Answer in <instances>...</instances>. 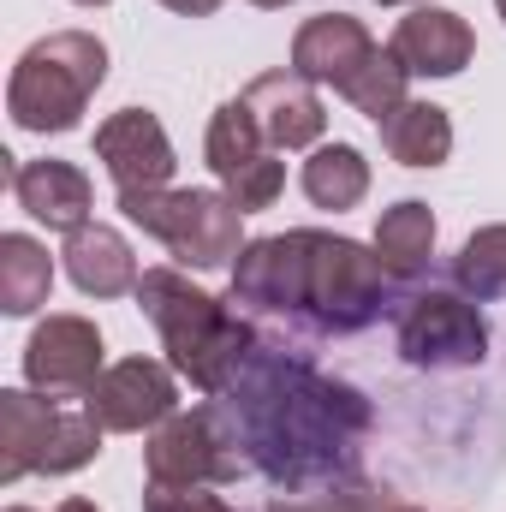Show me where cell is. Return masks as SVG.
Here are the masks:
<instances>
[{
  "instance_id": "cell-1",
  "label": "cell",
  "mask_w": 506,
  "mask_h": 512,
  "mask_svg": "<svg viewBox=\"0 0 506 512\" xmlns=\"http://www.w3.org/2000/svg\"><path fill=\"white\" fill-rule=\"evenodd\" d=\"M227 405L245 465H256L286 495L340 483L370 429L364 393L328 382L304 358H280V352H256L245 376L227 387Z\"/></svg>"
},
{
  "instance_id": "cell-2",
  "label": "cell",
  "mask_w": 506,
  "mask_h": 512,
  "mask_svg": "<svg viewBox=\"0 0 506 512\" xmlns=\"http://www.w3.org/2000/svg\"><path fill=\"white\" fill-rule=\"evenodd\" d=\"M137 310L155 322L167 364L209 399H221L227 387L245 376L256 358V334L203 286H191L179 268H143L137 280Z\"/></svg>"
},
{
  "instance_id": "cell-3",
  "label": "cell",
  "mask_w": 506,
  "mask_h": 512,
  "mask_svg": "<svg viewBox=\"0 0 506 512\" xmlns=\"http://www.w3.org/2000/svg\"><path fill=\"white\" fill-rule=\"evenodd\" d=\"M108 84V48L90 30H54L30 42L6 84V114L18 131H72L90 96Z\"/></svg>"
},
{
  "instance_id": "cell-4",
  "label": "cell",
  "mask_w": 506,
  "mask_h": 512,
  "mask_svg": "<svg viewBox=\"0 0 506 512\" xmlns=\"http://www.w3.org/2000/svg\"><path fill=\"white\" fill-rule=\"evenodd\" d=\"M131 227H143L149 239H161L185 268H233L245 251V215L227 191H120Z\"/></svg>"
},
{
  "instance_id": "cell-5",
  "label": "cell",
  "mask_w": 506,
  "mask_h": 512,
  "mask_svg": "<svg viewBox=\"0 0 506 512\" xmlns=\"http://www.w3.org/2000/svg\"><path fill=\"white\" fill-rule=\"evenodd\" d=\"M387 268L381 256H370L358 239H340V233H316L310 245V304L304 316L316 328H334V334H358L381 316V298H387Z\"/></svg>"
},
{
  "instance_id": "cell-6",
  "label": "cell",
  "mask_w": 506,
  "mask_h": 512,
  "mask_svg": "<svg viewBox=\"0 0 506 512\" xmlns=\"http://www.w3.org/2000/svg\"><path fill=\"white\" fill-rule=\"evenodd\" d=\"M143 471H149V483H173V489L233 483L245 471V453H239L233 429H221V411L215 405H197V411H173L149 435Z\"/></svg>"
},
{
  "instance_id": "cell-7",
  "label": "cell",
  "mask_w": 506,
  "mask_h": 512,
  "mask_svg": "<svg viewBox=\"0 0 506 512\" xmlns=\"http://www.w3.org/2000/svg\"><path fill=\"white\" fill-rule=\"evenodd\" d=\"M399 358L411 370H471L489 358V322L459 292H417L399 322Z\"/></svg>"
},
{
  "instance_id": "cell-8",
  "label": "cell",
  "mask_w": 506,
  "mask_h": 512,
  "mask_svg": "<svg viewBox=\"0 0 506 512\" xmlns=\"http://www.w3.org/2000/svg\"><path fill=\"white\" fill-rule=\"evenodd\" d=\"M310 245H316L310 227L251 239L233 262V304L274 310V316H304V304H310Z\"/></svg>"
},
{
  "instance_id": "cell-9",
  "label": "cell",
  "mask_w": 506,
  "mask_h": 512,
  "mask_svg": "<svg viewBox=\"0 0 506 512\" xmlns=\"http://www.w3.org/2000/svg\"><path fill=\"white\" fill-rule=\"evenodd\" d=\"M179 405V387L173 370L155 364V358H126L114 370H102V382L84 393V411L108 429V435H143V429H161Z\"/></svg>"
},
{
  "instance_id": "cell-10",
  "label": "cell",
  "mask_w": 506,
  "mask_h": 512,
  "mask_svg": "<svg viewBox=\"0 0 506 512\" xmlns=\"http://www.w3.org/2000/svg\"><path fill=\"white\" fill-rule=\"evenodd\" d=\"M24 382L36 393H48V399H60V393L84 399L102 382V334H96V322H84V316L36 322V334L24 346Z\"/></svg>"
},
{
  "instance_id": "cell-11",
  "label": "cell",
  "mask_w": 506,
  "mask_h": 512,
  "mask_svg": "<svg viewBox=\"0 0 506 512\" xmlns=\"http://www.w3.org/2000/svg\"><path fill=\"white\" fill-rule=\"evenodd\" d=\"M96 161L108 167L114 191H161L173 179V143L149 108H120L96 126Z\"/></svg>"
},
{
  "instance_id": "cell-12",
  "label": "cell",
  "mask_w": 506,
  "mask_h": 512,
  "mask_svg": "<svg viewBox=\"0 0 506 512\" xmlns=\"http://www.w3.org/2000/svg\"><path fill=\"white\" fill-rule=\"evenodd\" d=\"M393 60L411 72V78H459L477 54V36L459 12L447 6H411L393 30Z\"/></svg>"
},
{
  "instance_id": "cell-13",
  "label": "cell",
  "mask_w": 506,
  "mask_h": 512,
  "mask_svg": "<svg viewBox=\"0 0 506 512\" xmlns=\"http://www.w3.org/2000/svg\"><path fill=\"white\" fill-rule=\"evenodd\" d=\"M245 102H251L268 149H316L322 131H328L322 96H316V84L304 72H262L245 90Z\"/></svg>"
},
{
  "instance_id": "cell-14",
  "label": "cell",
  "mask_w": 506,
  "mask_h": 512,
  "mask_svg": "<svg viewBox=\"0 0 506 512\" xmlns=\"http://www.w3.org/2000/svg\"><path fill=\"white\" fill-rule=\"evenodd\" d=\"M12 197L30 221H42L48 233H78L90 227V209H96V191H90V173L72 167V161H24L12 173Z\"/></svg>"
},
{
  "instance_id": "cell-15",
  "label": "cell",
  "mask_w": 506,
  "mask_h": 512,
  "mask_svg": "<svg viewBox=\"0 0 506 512\" xmlns=\"http://www.w3.org/2000/svg\"><path fill=\"white\" fill-rule=\"evenodd\" d=\"M370 60H376V42H370V30H364L358 18H346V12H322V18H310V24L292 36V72H304L310 84L346 90Z\"/></svg>"
},
{
  "instance_id": "cell-16",
  "label": "cell",
  "mask_w": 506,
  "mask_h": 512,
  "mask_svg": "<svg viewBox=\"0 0 506 512\" xmlns=\"http://www.w3.org/2000/svg\"><path fill=\"white\" fill-rule=\"evenodd\" d=\"M60 411H66V405L36 399V393H24V387H6V393H0V483L42 477Z\"/></svg>"
},
{
  "instance_id": "cell-17",
  "label": "cell",
  "mask_w": 506,
  "mask_h": 512,
  "mask_svg": "<svg viewBox=\"0 0 506 512\" xmlns=\"http://www.w3.org/2000/svg\"><path fill=\"white\" fill-rule=\"evenodd\" d=\"M60 256H66V274H72V286H78L84 298H126V292H137V280H143L126 233H114V227H102V221L66 233V251Z\"/></svg>"
},
{
  "instance_id": "cell-18",
  "label": "cell",
  "mask_w": 506,
  "mask_h": 512,
  "mask_svg": "<svg viewBox=\"0 0 506 512\" xmlns=\"http://www.w3.org/2000/svg\"><path fill=\"white\" fill-rule=\"evenodd\" d=\"M381 149L399 167H441L453 155V120L435 102H405L381 120Z\"/></svg>"
},
{
  "instance_id": "cell-19",
  "label": "cell",
  "mask_w": 506,
  "mask_h": 512,
  "mask_svg": "<svg viewBox=\"0 0 506 512\" xmlns=\"http://www.w3.org/2000/svg\"><path fill=\"white\" fill-rule=\"evenodd\" d=\"M376 256H381V268H387L393 280L423 274V268H429V256H435V215H429V203L405 197V203L381 209V221H376Z\"/></svg>"
},
{
  "instance_id": "cell-20",
  "label": "cell",
  "mask_w": 506,
  "mask_h": 512,
  "mask_svg": "<svg viewBox=\"0 0 506 512\" xmlns=\"http://www.w3.org/2000/svg\"><path fill=\"white\" fill-rule=\"evenodd\" d=\"M304 197L316 209H334V215L358 209L370 197V161H364V149H352V143H316L310 161H304Z\"/></svg>"
},
{
  "instance_id": "cell-21",
  "label": "cell",
  "mask_w": 506,
  "mask_h": 512,
  "mask_svg": "<svg viewBox=\"0 0 506 512\" xmlns=\"http://www.w3.org/2000/svg\"><path fill=\"white\" fill-rule=\"evenodd\" d=\"M54 292V256L36 245L30 233H6L0 239V310L6 316H30L42 310Z\"/></svg>"
},
{
  "instance_id": "cell-22",
  "label": "cell",
  "mask_w": 506,
  "mask_h": 512,
  "mask_svg": "<svg viewBox=\"0 0 506 512\" xmlns=\"http://www.w3.org/2000/svg\"><path fill=\"white\" fill-rule=\"evenodd\" d=\"M203 155H209V167H215V179L221 185H233L245 167H256L262 155H274L268 149V137L256 126L251 102L239 96V102H221L215 108V120H209V143H203Z\"/></svg>"
},
{
  "instance_id": "cell-23",
  "label": "cell",
  "mask_w": 506,
  "mask_h": 512,
  "mask_svg": "<svg viewBox=\"0 0 506 512\" xmlns=\"http://www.w3.org/2000/svg\"><path fill=\"white\" fill-rule=\"evenodd\" d=\"M453 280L465 298L489 304V298H506V227H483L465 239V251L453 256Z\"/></svg>"
},
{
  "instance_id": "cell-24",
  "label": "cell",
  "mask_w": 506,
  "mask_h": 512,
  "mask_svg": "<svg viewBox=\"0 0 506 512\" xmlns=\"http://www.w3.org/2000/svg\"><path fill=\"white\" fill-rule=\"evenodd\" d=\"M405 78H411V72L393 60V48H376V60H370V66H364L340 96H346L364 120H376V126H381L393 108H405V102H411V96H405Z\"/></svg>"
},
{
  "instance_id": "cell-25",
  "label": "cell",
  "mask_w": 506,
  "mask_h": 512,
  "mask_svg": "<svg viewBox=\"0 0 506 512\" xmlns=\"http://www.w3.org/2000/svg\"><path fill=\"white\" fill-rule=\"evenodd\" d=\"M233 203H239V215H256V209H268L280 191H286V161H274V155H262L256 167H245L233 185H221Z\"/></svg>"
},
{
  "instance_id": "cell-26",
  "label": "cell",
  "mask_w": 506,
  "mask_h": 512,
  "mask_svg": "<svg viewBox=\"0 0 506 512\" xmlns=\"http://www.w3.org/2000/svg\"><path fill=\"white\" fill-rule=\"evenodd\" d=\"M143 512H239V507H227L221 495H209V483H197V489L149 483V489H143Z\"/></svg>"
},
{
  "instance_id": "cell-27",
  "label": "cell",
  "mask_w": 506,
  "mask_h": 512,
  "mask_svg": "<svg viewBox=\"0 0 506 512\" xmlns=\"http://www.w3.org/2000/svg\"><path fill=\"white\" fill-rule=\"evenodd\" d=\"M167 12H179V18H209V12H221V0H161Z\"/></svg>"
},
{
  "instance_id": "cell-28",
  "label": "cell",
  "mask_w": 506,
  "mask_h": 512,
  "mask_svg": "<svg viewBox=\"0 0 506 512\" xmlns=\"http://www.w3.org/2000/svg\"><path fill=\"white\" fill-rule=\"evenodd\" d=\"M54 512H96V507H90V501H78V495H72V501H60V507H54Z\"/></svg>"
},
{
  "instance_id": "cell-29",
  "label": "cell",
  "mask_w": 506,
  "mask_h": 512,
  "mask_svg": "<svg viewBox=\"0 0 506 512\" xmlns=\"http://www.w3.org/2000/svg\"><path fill=\"white\" fill-rule=\"evenodd\" d=\"M381 6H429V0H381Z\"/></svg>"
},
{
  "instance_id": "cell-30",
  "label": "cell",
  "mask_w": 506,
  "mask_h": 512,
  "mask_svg": "<svg viewBox=\"0 0 506 512\" xmlns=\"http://www.w3.org/2000/svg\"><path fill=\"white\" fill-rule=\"evenodd\" d=\"M251 6H292V0H251Z\"/></svg>"
},
{
  "instance_id": "cell-31",
  "label": "cell",
  "mask_w": 506,
  "mask_h": 512,
  "mask_svg": "<svg viewBox=\"0 0 506 512\" xmlns=\"http://www.w3.org/2000/svg\"><path fill=\"white\" fill-rule=\"evenodd\" d=\"M72 6H108V0H72Z\"/></svg>"
},
{
  "instance_id": "cell-32",
  "label": "cell",
  "mask_w": 506,
  "mask_h": 512,
  "mask_svg": "<svg viewBox=\"0 0 506 512\" xmlns=\"http://www.w3.org/2000/svg\"><path fill=\"white\" fill-rule=\"evenodd\" d=\"M387 512H417V507H387Z\"/></svg>"
},
{
  "instance_id": "cell-33",
  "label": "cell",
  "mask_w": 506,
  "mask_h": 512,
  "mask_svg": "<svg viewBox=\"0 0 506 512\" xmlns=\"http://www.w3.org/2000/svg\"><path fill=\"white\" fill-rule=\"evenodd\" d=\"M495 6H501V18H506V0H495Z\"/></svg>"
},
{
  "instance_id": "cell-34",
  "label": "cell",
  "mask_w": 506,
  "mask_h": 512,
  "mask_svg": "<svg viewBox=\"0 0 506 512\" xmlns=\"http://www.w3.org/2000/svg\"><path fill=\"white\" fill-rule=\"evenodd\" d=\"M6 512H30V507H6Z\"/></svg>"
}]
</instances>
